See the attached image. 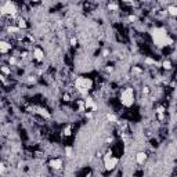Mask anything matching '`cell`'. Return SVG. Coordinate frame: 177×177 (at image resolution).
I'll return each mask as SVG.
<instances>
[{"instance_id": "obj_14", "label": "cell", "mask_w": 177, "mask_h": 177, "mask_svg": "<svg viewBox=\"0 0 177 177\" xmlns=\"http://www.w3.org/2000/svg\"><path fill=\"white\" fill-rule=\"evenodd\" d=\"M168 14L170 17L177 18V4H169L168 6Z\"/></svg>"}, {"instance_id": "obj_9", "label": "cell", "mask_w": 177, "mask_h": 177, "mask_svg": "<svg viewBox=\"0 0 177 177\" xmlns=\"http://www.w3.org/2000/svg\"><path fill=\"white\" fill-rule=\"evenodd\" d=\"M155 114H156V118H158L159 122H163L165 120V114H166V108L163 105H158L155 108Z\"/></svg>"}, {"instance_id": "obj_7", "label": "cell", "mask_w": 177, "mask_h": 177, "mask_svg": "<svg viewBox=\"0 0 177 177\" xmlns=\"http://www.w3.org/2000/svg\"><path fill=\"white\" fill-rule=\"evenodd\" d=\"M11 49H13V44H11L10 42H7V40L0 42V53H1L3 55L9 54L10 51H11Z\"/></svg>"}, {"instance_id": "obj_8", "label": "cell", "mask_w": 177, "mask_h": 177, "mask_svg": "<svg viewBox=\"0 0 177 177\" xmlns=\"http://www.w3.org/2000/svg\"><path fill=\"white\" fill-rule=\"evenodd\" d=\"M33 59H36L37 62H42L44 59V51L42 47H35L33 49Z\"/></svg>"}, {"instance_id": "obj_20", "label": "cell", "mask_w": 177, "mask_h": 177, "mask_svg": "<svg viewBox=\"0 0 177 177\" xmlns=\"http://www.w3.org/2000/svg\"><path fill=\"white\" fill-rule=\"evenodd\" d=\"M62 101L64 102H71V101H72V95L69 94V93H65V94L62 95Z\"/></svg>"}, {"instance_id": "obj_15", "label": "cell", "mask_w": 177, "mask_h": 177, "mask_svg": "<svg viewBox=\"0 0 177 177\" xmlns=\"http://www.w3.org/2000/svg\"><path fill=\"white\" fill-rule=\"evenodd\" d=\"M17 27H18L19 29H27V28H28L27 19H25V18H18V19H17Z\"/></svg>"}, {"instance_id": "obj_18", "label": "cell", "mask_w": 177, "mask_h": 177, "mask_svg": "<svg viewBox=\"0 0 177 177\" xmlns=\"http://www.w3.org/2000/svg\"><path fill=\"white\" fill-rule=\"evenodd\" d=\"M1 73L6 75V76H10V75H11V69H10L7 65H1Z\"/></svg>"}, {"instance_id": "obj_25", "label": "cell", "mask_w": 177, "mask_h": 177, "mask_svg": "<svg viewBox=\"0 0 177 177\" xmlns=\"http://www.w3.org/2000/svg\"><path fill=\"white\" fill-rule=\"evenodd\" d=\"M143 94H150V87L145 86V87H143Z\"/></svg>"}, {"instance_id": "obj_21", "label": "cell", "mask_w": 177, "mask_h": 177, "mask_svg": "<svg viewBox=\"0 0 177 177\" xmlns=\"http://www.w3.org/2000/svg\"><path fill=\"white\" fill-rule=\"evenodd\" d=\"M107 119L109 122H116V116L114 114H107Z\"/></svg>"}, {"instance_id": "obj_17", "label": "cell", "mask_w": 177, "mask_h": 177, "mask_svg": "<svg viewBox=\"0 0 177 177\" xmlns=\"http://www.w3.org/2000/svg\"><path fill=\"white\" fill-rule=\"evenodd\" d=\"M118 9H119L118 3H115V1H111V3H108V10H109V11H118Z\"/></svg>"}, {"instance_id": "obj_19", "label": "cell", "mask_w": 177, "mask_h": 177, "mask_svg": "<svg viewBox=\"0 0 177 177\" xmlns=\"http://www.w3.org/2000/svg\"><path fill=\"white\" fill-rule=\"evenodd\" d=\"M19 31H21V29H19L18 27H11V25H10V27L7 28V32H9V33H18Z\"/></svg>"}, {"instance_id": "obj_23", "label": "cell", "mask_w": 177, "mask_h": 177, "mask_svg": "<svg viewBox=\"0 0 177 177\" xmlns=\"http://www.w3.org/2000/svg\"><path fill=\"white\" fill-rule=\"evenodd\" d=\"M65 154H67V156H72V148H71V147H67V148H65Z\"/></svg>"}, {"instance_id": "obj_30", "label": "cell", "mask_w": 177, "mask_h": 177, "mask_svg": "<svg viewBox=\"0 0 177 177\" xmlns=\"http://www.w3.org/2000/svg\"><path fill=\"white\" fill-rule=\"evenodd\" d=\"M108 54H109L108 50H104V51H102V57H108Z\"/></svg>"}, {"instance_id": "obj_1", "label": "cell", "mask_w": 177, "mask_h": 177, "mask_svg": "<svg viewBox=\"0 0 177 177\" xmlns=\"http://www.w3.org/2000/svg\"><path fill=\"white\" fill-rule=\"evenodd\" d=\"M151 37L156 47H165V46L173 44V39L169 36V33L163 28H154L151 31Z\"/></svg>"}, {"instance_id": "obj_26", "label": "cell", "mask_w": 177, "mask_h": 177, "mask_svg": "<svg viewBox=\"0 0 177 177\" xmlns=\"http://www.w3.org/2000/svg\"><path fill=\"white\" fill-rule=\"evenodd\" d=\"M145 62H147V64H152V65H155V64H156V61H155V59H152V58H147V59H145Z\"/></svg>"}, {"instance_id": "obj_29", "label": "cell", "mask_w": 177, "mask_h": 177, "mask_svg": "<svg viewBox=\"0 0 177 177\" xmlns=\"http://www.w3.org/2000/svg\"><path fill=\"white\" fill-rule=\"evenodd\" d=\"M129 19H130L132 22H134V21L137 19V17H136V15H130V17H129Z\"/></svg>"}, {"instance_id": "obj_27", "label": "cell", "mask_w": 177, "mask_h": 177, "mask_svg": "<svg viewBox=\"0 0 177 177\" xmlns=\"http://www.w3.org/2000/svg\"><path fill=\"white\" fill-rule=\"evenodd\" d=\"M71 44H72V46H76V44H77L76 37H71Z\"/></svg>"}, {"instance_id": "obj_3", "label": "cell", "mask_w": 177, "mask_h": 177, "mask_svg": "<svg viewBox=\"0 0 177 177\" xmlns=\"http://www.w3.org/2000/svg\"><path fill=\"white\" fill-rule=\"evenodd\" d=\"M75 86H76V89L79 90V93H82V94H87V93L93 89L94 82H93V79H90V77L79 76L76 79V82H75Z\"/></svg>"}, {"instance_id": "obj_4", "label": "cell", "mask_w": 177, "mask_h": 177, "mask_svg": "<svg viewBox=\"0 0 177 177\" xmlns=\"http://www.w3.org/2000/svg\"><path fill=\"white\" fill-rule=\"evenodd\" d=\"M118 163H119V158L114 156L112 151L105 152V155H104V168H105V170H108V172L114 170V169L118 166Z\"/></svg>"}, {"instance_id": "obj_13", "label": "cell", "mask_w": 177, "mask_h": 177, "mask_svg": "<svg viewBox=\"0 0 177 177\" xmlns=\"http://www.w3.org/2000/svg\"><path fill=\"white\" fill-rule=\"evenodd\" d=\"M36 114L40 115L42 118H44V119H50L51 118L50 112H49L47 109H44V108H36Z\"/></svg>"}, {"instance_id": "obj_24", "label": "cell", "mask_w": 177, "mask_h": 177, "mask_svg": "<svg viewBox=\"0 0 177 177\" xmlns=\"http://www.w3.org/2000/svg\"><path fill=\"white\" fill-rule=\"evenodd\" d=\"M9 64H10V65H15V64H17V58H15V57H10V58H9Z\"/></svg>"}, {"instance_id": "obj_5", "label": "cell", "mask_w": 177, "mask_h": 177, "mask_svg": "<svg viewBox=\"0 0 177 177\" xmlns=\"http://www.w3.org/2000/svg\"><path fill=\"white\" fill-rule=\"evenodd\" d=\"M18 11L17 9V4L14 3L13 0H4L3 1V4H1V15L3 17H13L15 15V13Z\"/></svg>"}, {"instance_id": "obj_32", "label": "cell", "mask_w": 177, "mask_h": 177, "mask_svg": "<svg viewBox=\"0 0 177 177\" xmlns=\"http://www.w3.org/2000/svg\"><path fill=\"white\" fill-rule=\"evenodd\" d=\"M158 1H161V0H158Z\"/></svg>"}, {"instance_id": "obj_10", "label": "cell", "mask_w": 177, "mask_h": 177, "mask_svg": "<svg viewBox=\"0 0 177 177\" xmlns=\"http://www.w3.org/2000/svg\"><path fill=\"white\" fill-rule=\"evenodd\" d=\"M147 159H148V155H147V152H144V151H140V152L136 154V162L138 165H144L147 162Z\"/></svg>"}, {"instance_id": "obj_2", "label": "cell", "mask_w": 177, "mask_h": 177, "mask_svg": "<svg viewBox=\"0 0 177 177\" xmlns=\"http://www.w3.org/2000/svg\"><path fill=\"white\" fill-rule=\"evenodd\" d=\"M119 101L123 107L126 108H130L134 105L136 102V94H134V89L133 87H126L123 89L122 93H120V97H119Z\"/></svg>"}, {"instance_id": "obj_12", "label": "cell", "mask_w": 177, "mask_h": 177, "mask_svg": "<svg viewBox=\"0 0 177 177\" xmlns=\"http://www.w3.org/2000/svg\"><path fill=\"white\" fill-rule=\"evenodd\" d=\"M61 136H62L64 138H68V137L72 136V126H71V125H67V126H64L62 132H61Z\"/></svg>"}, {"instance_id": "obj_31", "label": "cell", "mask_w": 177, "mask_h": 177, "mask_svg": "<svg viewBox=\"0 0 177 177\" xmlns=\"http://www.w3.org/2000/svg\"><path fill=\"white\" fill-rule=\"evenodd\" d=\"M32 3H39V1H40V0H31Z\"/></svg>"}, {"instance_id": "obj_6", "label": "cell", "mask_w": 177, "mask_h": 177, "mask_svg": "<svg viewBox=\"0 0 177 177\" xmlns=\"http://www.w3.org/2000/svg\"><path fill=\"white\" fill-rule=\"evenodd\" d=\"M49 168L50 169H53V170H61L62 169V166H64V162H62V159L61 158H51L50 161H49Z\"/></svg>"}, {"instance_id": "obj_11", "label": "cell", "mask_w": 177, "mask_h": 177, "mask_svg": "<svg viewBox=\"0 0 177 177\" xmlns=\"http://www.w3.org/2000/svg\"><path fill=\"white\" fill-rule=\"evenodd\" d=\"M85 107H86V111H95L97 109V105H95V102L93 101V98H90V97H87V98H85Z\"/></svg>"}, {"instance_id": "obj_22", "label": "cell", "mask_w": 177, "mask_h": 177, "mask_svg": "<svg viewBox=\"0 0 177 177\" xmlns=\"http://www.w3.org/2000/svg\"><path fill=\"white\" fill-rule=\"evenodd\" d=\"M6 168H7L6 163H4V162H1V163H0V173H1V174H4V173H6Z\"/></svg>"}, {"instance_id": "obj_28", "label": "cell", "mask_w": 177, "mask_h": 177, "mask_svg": "<svg viewBox=\"0 0 177 177\" xmlns=\"http://www.w3.org/2000/svg\"><path fill=\"white\" fill-rule=\"evenodd\" d=\"M122 3H125V4H132L133 3V0H120Z\"/></svg>"}, {"instance_id": "obj_16", "label": "cell", "mask_w": 177, "mask_h": 177, "mask_svg": "<svg viewBox=\"0 0 177 177\" xmlns=\"http://www.w3.org/2000/svg\"><path fill=\"white\" fill-rule=\"evenodd\" d=\"M162 68L165 69V71H170V69L173 68V64L170 59H165L163 62H162Z\"/></svg>"}]
</instances>
